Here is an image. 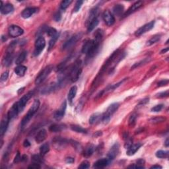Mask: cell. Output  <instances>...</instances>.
<instances>
[{
  "label": "cell",
  "mask_w": 169,
  "mask_h": 169,
  "mask_svg": "<svg viewBox=\"0 0 169 169\" xmlns=\"http://www.w3.org/2000/svg\"><path fill=\"white\" fill-rule=\"evenodd\" d=\"M102 32L98 30L96 31L94 35V40H88L83 44L82 47V52L86 55L88 58H92L96 55L98 51L101 41L102 40Z\"/></svg>",
  "instance_id": "cell-1"
},
{
  "label": "cell",
  "mask_w": 169,
  "mask_h": 169,
  "mask_svg": "<svg viewBox=\"0 0 169 169\" xmlns=\"http://www.w3.org/2000/svg\"><path fill=\"white\" fill-rule=\"evenodd\" d=\"M40 107V101L39 100H35L34 101L33 105L30 108V109L29 110L28 112L26 115L25 116V117L23 118L22 121H21V127L24 128V127L29 123V121L31 120V118L33 117V116L35 115V114L37 112L38 110H39Z\"/></svg>",
  "instance_id": "cell-2"
},
{
  "label": "cell",
  "mask_w": 169,
  "mask_h": 169,
  "mask_svg": "<svg viewBox=\"0 0 169 169\" xmlns=\"http://www.w3.org/2000/svg\"><path fill=\"white\" fill-rule=\"evenodd\" d=\"M69 79L72 82H76L79 79L81 75L82 69H81V61L77 60L74 63L73 65L71 67L69 70Z\"/></svg>",
  "instance_id": "cell-3"
},
{
  "label": "cell",
  "mask_w": 169,
  "mask_h": 169,
  "mask_svg": "<svg viewBox=\"0 0 169 169\" xmlns=\"http://www.w3.org/2000/svg\"><path fill=\"white\" fill-rule=\"evenodd\" d=\"M119 103L118 102L113 103V104L109 106V107L107 108L106 111L102 116V122L104 124L108 123L110 120L111 116L116 112V110L118 109V108H119Z\"/></svg>",
  "instance_id": "cell-4"
},
{
  "label": "cell",
  "mask_w": 169,
  "mask_h": 169,
  "mask_svg": "<svg viewBox=\"0 0 169 169\" xmlns=\"http://www.w3.org/2000/svg\"><path fill=\"white\" fill-rule=\"evenodd\" d=\"M82 35H83V34L81 33H79L76 34V35L73 36V37H71L68 41H67L64 44H63V45L62 46V50H66L72 48L73 46H75V44H77V42L81 39Z\"/></svg>",
  "instance_id": "cell-5"
},
{
  "label": "cell",
  "mask_w": 169,
  "mask_h": 169,
  "mask_svg": "<svg viewBox=\"0 0 169 169\" xmlns=\"http://www.w3.org/2000/svg\"><path fill=\"white\" fill-rule=\"evenodd\" d=\"M52 69L53 67L52 65H48V66L46 67L43 70H42L41 72L39 73L37 78H36L35 84H39L42 83V82L46 79V77L50 75V73H51V71H52Z\"/></svg>",
  "instance_id": "cell-6"
},
{
  "label": "cell",
  "mask_w": 169,
  "mask_h": 169,
  "mask_svg": "<svg viewBox=\"0 0 169 169\" xmlns=\"http://www.w3.org/2000/svg\"><path fill=\"white\" fill-rule=\"evenodd\" d=\"M46 46V41L42 37H40L36 40L35 44V52H34V55L36 56H39L41 54L42 50L44 49Z\"/></svg>",
  "instance_id": "cell-7"
},
{
  "label": "cell",
  "mask_w": 169,
  "mask_h": 169,
  "mask_svg": "<svg viewBox=\"0 0 169 169\" xmlns=\"http://www.w3.org/2000/svg\"><path fill=\"white\" fill-rule=\"evenodd\" d=\"M33 94H34L33 90L29 92L28 93H27L26 94L24 95V96L20 99L19 102H17V103L18 108H19V112H22L23 110H24L27 103L28 102L29 99L32 98V96H33Z\"/></svg>",
  "instance_id": "cell-8"
},
{
  "label": "cell",
  "mask_w": 169,
  "mask_h": 169,
  "mask_svg": "<svg viewBox=\"0 0 169 169\" xmlns=\"http://www.w3.org/2000/svg\"><path fill=\"white\" fill-rule=\"evenodd\" d=\"M154 25H155V21H152L149 23H147V24L144 25L143 26L141 27L140 28L137 29L136 31V33H135V36L136 37H139V36L143 35V34L151 31L152 29H153Z\"/></svg>",
  "instance_id": "cell-9"
},
{
  "label": "cell",
  "mask_w": 169,
  "mask_h": 169,
  "mask_svg": "<svg viewBox=\"0 0 169 169\" xmlns=\"http://www.w3.org/2000/svg\"><path fill=\"white\" fill-rule=\"evenodd\" d=\"M8 33L10 37L13 38L18 37L19 36H21L24 33L23 29H21V27L17 25H11L9 27L8 29Z\"/></svg>",
  "instance_id": "cell-10"
},
{
  "label": "cell",
  "mask_w": 169,
  "mask_h": 169,
  "mask_svg": "<svg viewBox=\"0 0 169 169\" xmlns=\"http://www.w3.org/2000/svg\"><path fill=\"white\" fill-rule=\"evenodd\" d=\"M102 19L107 26L110 27L114 24L115 18L108 10L104 11L102 14Z\"/></svg>",
  "instance_id": "cell-11"
},
{
  "label": "cell",
  "mask_w": 169,
  "mask_h": 169,
  "mask_svg": "<svg viewBox=\"0 0 169 169\" xmlns=\"http://www.w3.org/2000/svg\"><path fill=\"white\" fill-rule=\"evenodd\" d=\"M67 108V102L66 101H64L62 103V106L60 108V109H58V110H56L54 114V119L57 120V121H60L63 118V116L65 115V110H66Z\"/></svg>",
  "instance_id": "cell-12"
},
{
  "label": "cell",
  "mask_w": 169,
  "mask_h": 169,
  "mask_svg": "<svg viewBox=\"0 0 169 169\" xmlns=\"http://www.w3.org/2000/svg\"><path fill=\"white\" fill-rule=\"evenodd\" d=\"M119 144L116 143L109 150L108 153V159L110 160V162L114 159L116 156L118 155V153H119Z\"/></svg>",
  "instance_id": "cell-13"
},
{
  "label": "cell",
  "mask_w": 169,
  "mask_h": 169,
  "mask_svg": "<svg viewBox=\"0 0 169 169\" xmlns=\"http://www.w3.org/2000/svg\"><path fill=\"white\" fill-rule=\"evenodd\" d=\"M143 5V2L141 1H137L136 3H134L133 5L131 6V7L129 8V9L126 11L124 13L123 16L124 17H128L131 15L133 13L136 12V11L138 10L139 8L141 7V6Z\"/></svg>",
  "instance_id": "cell-14"
},
{
  "label": "cell",
  "mask_w": 169,
  "mask_h": 169,
  "mask_svg": "<svg viewBox=\"0 0 169 169\" xmlns=\"http://www.w3.org/2000/svg\"><path fill=\"white\" fill-rule=\"evenodd\" d=\"M38 10H39V9L37 7H27L23 11L21 16L24 19H28L31 17L35 13H37Z\"/></svg>",
  "instance_id": "cell-15"
},
{
  "label": "cell",
  "mask_w": 169,
  "mask_h": 169,
  "mask_svg": "<svg viewBox=\"0 0 169 169\" xmlns=\"http://www.w3.org/2000/svg\"><path fill=\"white\" fill-rule=\"evenodd\" d=\"M9 121L10 120L7 116L3 118V119L1 120V124H0V134H1V136H3L5 134L6 131L7 130L8 126H9Z\"/></svg>",
  "instance_id": "cell-16"
},
{
  "label": "cell",
  "mask_w": 169,
  "mask_h": 169,
  "mask_svg": "<svg viewBox=\"0 0 169 169\" xmlns=\"http://www.w3.org/2000/svg\"><path fill=\"white\" fill-rule=\"evenodd\" d=\"M47 136V132L44 129H42L37 133L35 136V141L37 143H41L44 141Z\"/></svg>",
  "instance_id": "cell-17"
},
{
  "label": "cell",
  "mask_w": 169,
  "mask_h": 169,
  "mask_svg": "<svg viewBox=\"0 0 169 169\" xmlns=\"http://www.w3.org/2000/svg\"><path fill=\"white\" fill-rule=\"evenodd\" d=\"M19 113V111L17 103L16 102L15 104H14L13 105V106L11 108L9 112H8L7 116H8V118H9V119L11 120L15 118H16Z\"/></svg>",
  "instance_id": "cell-18"
},
{
  "label": "cell",
  "mask_w": 169,
  "mask_h": 169,
  "mask_svg": "<svg viewBox=\"0 0 169 169\" xmlns=\"http://www.w3.org/2000/svg\"><path fill=\"white\" fill-rule=\"evenodd\" d=\"M141 146L142 144L141 143H136V144H132L128 147V150H127L126 154L128 156H132L135 155V153L138 151Z\"/></svg>",
  "instance_id": "cell-19"
},
{
  "label": "cell",
  "mask_w": 169,
  "mask_h": 169,
  "mask_svg": "<svg viewBox=\"0 0 169 169\" xmlns=\"http://www.w3.org/2000/svg\"><path fill=\"white\" fill-rule=\"evenodd\" d=\"M66 126L63 124H54L49 127V130L51 132H60L66 129Z\"/></svg>",
  "instance_id": "cell-20"
},
{
  "label": "cell",
  "mask_w": 169,
  "mask_h": 169,
  "mask_svg": "<svg viewBox=\"0 0 169 169\" xmlns=\"http://www.w3.org/2000/svg\"><path fill=\"white\" fill-rule=\"evenodd\" d=\"M110 160L108 158H101L94 162L93 167L96 168H104L109 164Z\"/></svg>",
  "instance_id": "cell-21"
},
{
  "label": "cell",
  "mask_w": 169,
  "mask_h": 169,
  "mask_svg": "<svg viewBox=\"0 0 169 169\" xmlns=\"http://www.w3.org/2000/svg\"><path fill=\"white\" fill-rule=\"evenodd\" d=\"M14 10V7L13 6L12 4L11 3H7L5 5H2L0 7V11H1V14L3 15H7L11 13Z\"/></svg>",
  "instance_id": "cell-22"
},
{
  "label": "cell",
  "mask_w": 169,
  "mask_h": 169,
  "mask_svg": "<svg viewBox=\"0 0 169 169\" xmlns=\"http://www.w3.org/2000/svg\"><path fill=\"white\" fill-rule=\"evenodd\" d=\"M13 60V52H7V54L3 60V65L5 67H9Z\"/></svg>",
  "instance_id": "cell-23"
},
{
  "label": "cell",
  "mask_w": 169,
  "mask_h": 169,
  "mask_svg": "<svg viewBox=\"0 0 169 169\" xmlns=\"http://www.w3.org/2000/svg\"><path fill=\"white\" fill-rule=\"evenodd\" d=\"M77 92V87L76 86H73L72 87L70 88L69 91L68 92V95H67V99H68L69 102L71 104L73 98H75Z\"/></svg>",
  "instance_id": "cell-24"
},
{
  "label": "cell",
  "mask_w": 169,
  "mask_h": 169,
  "mask_svg": "<svg viewBox=\"0 0 169 169\" xmlns=\"http://www.w3.org/2000/svg\"><path fill=\"white\" fill-rule=\"evenodd\" d=\"M102 114H100L99 113H95V114H92L90 116L89 120H88L89 124H96L97 122L100 121V120L102 121Z\"/></svg>",
  "instance_id": "cell-25"
},
{
  "label": "cell",
  "mask_w": 169,
  "mask_h": 169,
  "mask_svg": "<svg viewBox=\"0 0 169 169\" xmlns=\"http://www.w3.org/2000/svg\"><path fill=\"white\" fill-rule=\"evenodd\" d=\"M27 70V67L22 65H18L17 67L15 68V72L17 75L18 76H20V77H22V76L24 75Z\"/></svg>",
  "instance_id": "cell-26"
},
{
  "label": "cell",
  "mask_w": 169,
  "mask_h": 169,
  "mask_svg": "<svg viewBox=\"0 0 169 169\" xmlns=\"http://www.w3.org/2000/svg\"><path fill=\"white\" fill-rule=\"evenodd\" d=\"M124 11V7L123 5L121 4H117L113 7V12L116 15L121 16L123 14Z\"/></svg>",
  "instance_id": "cell-27"
},
{
  "label": "cell",
  "mask_w": 169,
  "mask_h": 169,
  "mask_svg": "<svg viewBox=\"0 0 169 169\" xmlns=\"http://www.w3.org/2000/svg\"><path fill=\"white\" fill-rule=\"evenodd\" d=\"M53 142L54 143V144L56 145L57 147H62L66 144L67 141L65 139L62 138L60 137H57L53 140Z\"/></svg>",
  "instance_id": "cell-28"
},
{
  "label": "cell",
  "mask_w": 169,
  "mask_h": 169,
  "mask_svg": "<svg viewBox=\"0 0 169 169\" xmlns=\"http://www.w3.org/2000/svg\"><path fill=\"white\" fill-rule=\"evenodd\" d=\"M99 23V20L98 17L94 19L93 20H92L90 22L88 23V27H87V31L89 33V32H91L93 31L95 29V27H97V25H98Z\"/></svg>",
  "instance_id": "cell-29"
},
{
  "label": "cell",
  "mask_w": 169,
  "mask_h": 169,
  "mask_svg": "<svg viewBox=\"0 0 169 169\" xmlns=\"http://www.w3.org/2000/svg\"><path fill=\"white\" fill-rule=\"evenodd\" d=\"M27 52L23 51L21 52L16 59V61H15L16 64L19 65L21 64V63L25 60V59L27 58Z\"/></svg>",
  "instance_id": "cell-30"
},
{
  "label": "cell",
  "mask_w": 169,
  "mask_h": 169,
  "mask_svg": "<svg viewBox=\"0 0 169 169\" xmlns=\"http://www.w3.org/2000/svg\"><path fill=\"white\" fill-rule=\"evenodd\" d=\"M94 153V147L92 145H88L84 149L83 151V156L84 157H90Z\"/></svg>",
  "instance_id": "cell-31"
},
{
  "label": "cell",
  "mask_w": 169,
  "mask_h": 169,
  "mask_svg": "<svg viewBox=\"0 0 169 169\" xmlns=\"http://www.w3.org/2000/svg\"><path fill=\"white\" fill-rule=\"evenodd\" d=\"M70 128L74 132L77 133H80V134H86L87 131L85 129L82 128L81 126L79 125H75V124H72L70 126Z\"/></svg>",
  "instance_id": "cell-32"
},
{
  "label": "cell",
  "mask_w": 169,
  "mask_h": 169,
  "mask_svg": "<svg viewBox=\"0 0 169 169\" xmlns=\"http://www.w3.org/2000/svg\"><path fill=\"white\" fill-rule=\"evenodd\" d=\"M50 151V145L48 143H45L42 144L40 147V153L41 156H44L46 153H48Z\"/></svg>",
  "instance_id": "cell-33"
},
{
  "label": "cell",
  "mask_w": 169,
  "mask_h": 169,
  "mask_svg": "<svg viewBox=\"0 0 169 169\" xmlns=\"http://www.w3.org/2000/svg\"><path fill=\"white\" fill-rule=\"evenodd\" d=\"M166 118L165 117H163V116H155V117L152 118L150 119L149 122L152 124H160L162 123V122H164L166 121Z\"/></svg>",
  "instance_id": "cell-34"
},
{
  "label": "cell",
  "mask_w": 169,
  "mask_h": 169,
  "mask_svg": "<svg viewBox=\"0 0 169 169\" xmlns=\"http://www.w3.org/2000/svg\"><path fill=\"white\" fill-rule=\"evenodd\" d=\"M46 33H47V35L51 38L54 37L57 35H60V34L58 33V31H57L56 29H54V28H52V27H46Z\"/></svg>",
  "instance_id": "cell-35"
},
{
  "label": "cell",
  "mask_w": 169,
  "mask_h": 169,
  "mask_svg": "<svg viewBox=\"0 0 169 169\" xmlns=\"http://www.w3.org/2000/svg\"><path fill=\"white\" fill-rule=\"evenodd\" d=\"M160 37H161V36L160 35H154L153 37H151V39H150L149 41H147V46H151L154 44L157 43L158 41H159V40L160 39Z\"/></svg>",
  "instance_id": "cell-36"
},
{
  "label": "cell",
  "mask_w": 169,
  "mask_h": 169,
  "mask_svg": "<svg viewBox=\"0 0 169 169\" xmlns=\"http://www.w3.org/2000/svg\"><path fill=\"white\" fill-rule=\"evenodd\" d=\"M156 157L159 158H167L168 156V151H162V150H160V151H158L155 154Z\"/></svg>",
  "instance_id": "cell-37"
},
{
  "label": "cell",
  "mask_w": 169,
  "mask_h": 169,
  "mask_svg": "<svg viewBox=\"0 0 169 169\" xmlns=\"http://www.w3.org/2000/svg\"><path fill=\"white\" fill-rule=\"evenodd\" d=\"M59 37H60V35H57L54 37L51 38V39H50V41H49V44H48V50H49V51L54 48L55 44H56L57 40L58 39Z\"/></svg>",
  "instance_id": "cell-38"
},
{
  "label": "cell",
  "mask_w": 169,
  "mask_h": 169,
  "mask_svg": "<svg viewBox=\"0 0 169 169\" xmlns=\"http://www.w3.org/2000/svg\"><path fill=\"white\" fill-rule=\"evenodd\" d=\"M71 3H72L71 0H64V1H62L60 4V9L62 10H65L71 5Z\"/></svg>",
  "instance_id": "cell-39"
},
{
  "label": "cell",
  "mask_w": 169,
  "mask_h": 169,
  "mask_svg": "<svg viewBox=\"0 0 169 169\" xmlns=\"http://www.w3.org/2000/svg\"><path fill=\"white\" fill-rule=\"evenodd\" d=\"M149 59L146 58V59H144V60H141V62L135 63V64L134 65H133V66L132 67H131V69H134L137 68V67H139V66H141V65H144L145 63H146L147 62H149Z\"/></svg>",
  "instance_id": "cell-40"
},
{
  "label": "cell",
  "mask_w": 169,
  "mask_h": 169,
  "mask_svg": "<svg viewBox=\"0 0 169 169\" xmlns=\"http://www.w3.org/2000/svg\"><path fill=\"white\" fill-rule=\"evenodd\" d=\"M136 116L135 114H133L130 116V119H129V126L131 128H134L136 125Z\"/></svg>",
  "instance_id": "cell-41"
},
{
  "label": "cell",
  "mask_w": 169,
  "mask_h": 169,
  "mask_svg": "<svg viewBox=\"0 0 169 169\" xmlns=\"http://www.w3.org/2000/svg\"><path fill=\"white\" fill-rule=\"evenodd\" d=\"M32 160H33V161L34 162H35V163L40 164V163H41V162H42V157L39 155H33V157H32Z\"/></svg>",
  "instance_id": "cell-42"
},
{
  "label": "cell",
  "mask_w": 169,
  "mask_h": 169,
  "mask_svg": "<svg viewBox=\"0 0 169 169\" xmlns=\"http://www.w3.org/2000/svg\"><path fill=\"white\" fill-rule=\"evenodd\" d=\"M83 1H77V2H76L75 5V7H74L73 8V11L77 13L80 10V9H81V6L82 5H83Z\"/></svg>",
  "instance_id": "cell-43"
},
{
  "label": "cell",
  "mask_w": 169,
  "mask_h": 169,
  "mask_svg": "<svg viewBox=\"0 0 169 169\" xmlns=\"http://www.w3.org/2000/svg\"><path fill=\"white\" fill-rule=\"evenodd\" d=\"M90 166V164L87 160H84V161L82 162L81 164H80L79 166V168H83V169H86L88 168Z\"/></svg>",
  "instance_id": "cell-44"
},
{
  "label": "cell",
  "mask_w": 169,
  "mask_h": 169,
  "mask_svg": "<svg viewBox=\"0 0 169 169\" xmlns=\"http://www.w3.org/2000/svg\"><path fill=\"white\" fill-rule=\"evenodd\" d=\"M163 108V104H158L155 106L151 108L152 112H160Z\"/></svg>",
  "instance_id": "cell-45"
},
{
  "label": "cell",
  "mask_w": 169,
  "mask_h": 169,
  "mask_svg": "<svg viewBox=\"0 0 169 169\" xmlns=\"http://www.w3.org/2000/svg\"><path fill=\"white\" fill-rule=\"evenodd\" d=\"M8 77H9V71H5V72L3 73L1 75V81L3 82L5 81L7 79Z\"/></svg>",
  "instance_id": "cell-46"
},
{
  "label": "cell",
  "mask_w": 169,
  "mask_h": 169,
  "mask_svg": "<svg viewBox=\"0 0 169 169\" xmlns=\"http://www.w3.org/2000/svg\"><path fill=\"white\" fill-rule=\"evenodd\" d=\"M54 19L56 22H59V21L62 19V13H61V12L60 11L57 12L54 15Z\"/></svg>",
  "instance_id": "cell-47"
},
{
  "label": "cell",
  "mask_w": 169,
  "mask_h": 169,
  "mask_svg": "<svg viewBox=\"0 0 169 169\" xmlns=\"http://www.w3.org/2000/svg\"><path fill=\"white\" fill-rule=\"evenodd\" d=\"M168 79H163V80H161V81H159L157 84V86H165L166 84H168Z\"/></svg>",
  "instance_id": "cell-48"
},
{
  "label": "cell",
  "mask_w": 169,
  "mask_h": 169,
  "mask_svg": "<svg viewBox=\"0 0 169 169\" xmlns=\"http://www.w3.org/2000/svg\"><path fill=\"white\" fill-rule=\"evenodd\" d=\"M71 143L72 144L73 146L75 147L76 149L79 150V149H81V145L79 144V142H77V141H71Z\"/></svg>",
  "instance_id": "cell-49"
},
{
  "label": "cell",
  "mask_w": 169,
  "mask_h": 169,
  "mask_svg": "<svg viewBox=\"0 0 169 169\" xmlns=\"http://www.w3.org/2000/svg\"><path fill=\"white\" fill-rule=\"evenodd\" d=\"M168 96V90H166L165 92H160L157 94V97L158 98H164V97H167Z\"/></svg>",
  "instance_id": "cell-50"
},
{
  "label": "cell",
  "mask_w": 169,
  "mask_h": 169,
  "mask_svg": "<svg viewBox=\"0 0 169 169\" xmlns=\"http://www.w3.org/2000/svg\"><path fill=\"white\" fill-rule=\"evenodd\" d=\"M29 168H32V169H38V168H41V166H40V164L39 163H35L34 162L33 164H32L31 165L29 166Z\"/></svg>",
  "instance_id": "cell-51"
},
{
  "label": "cell",
  "mask_w": 169,
  "mask_h": 169,
  "mask_svg": "<svg viewBox=\"0 0 169 169\" xmlns=\"http://www.w3.org/2000/svg\"><path fill=\"white\" fill-rule=\"evenodd\" d=\"M21 161V157L20 155V153H17V155L15 156V159H14V162L15 163H17V162Z\"/></svg>",
  "instance_id": "cell-52"
},
{
  "label": "cell",
  "mask_w": 169,
  "mask_h": 169,
  "mask_svg": "<svg viewBox=\"0 0 169 169\" xmlns=\"http://www.w3.org/2000/svg\"><path fill=\"white\" fill-rule=\"evenodd\" d=\"M74 161H75V159H74V158L72 157H67L66 159H65V162H66L67 163H69V164L73 163Z\"/></svg>",
  "instance_id": "cell-53"
},
{
  "label": "cell",
  "mask_w": 169,
  "mask_h": 169,
  "mask_svg": "<svg viewBox=\"0 0 169 169\" xmlns=\"http://www.w3.org/2000/svg\"><path fill=\"white\" fill-rule=\"evenodd\" d=\"M149 98H145L141 101L140 102H139V105H144L145 104H147V102H149Z\"/></svg>",
  "instance_id": "cell-54"
},
{
  "label": "cell",
  "mask_w": 169,
  "mask_h": 169,
  "mask_svg": "<svg viewBox=\"0 0 169 169\" xmlns=\"http://www.w3.org/2000/svg\"><path fill=\"white\" fill-rule=\"evenodd\" d=\"M23 145H24V147H29L31 146V143L27 139V140H25L24 141V143H23Z\"/></svg>",
  "instance_id": "cell-55"
},
{
  "label": "cell",
  "mask_w": 169,
  "mask_h": 169,
  "mask_svg": "<svg viewBox=\"0 0 169 169\" xmlns=\"http://www.w3.org/2000/svg\"><path fill=\"white\" fill-rule=\"evenodd\" d=\"M27 158H28V157H27V155H23L22 157H21V161H27Z\"/></svg>",
  "instance_id": "cell-56"
},
{
  "label": "cell",
  "mask_w": 169,
  "mask_h": 169,
  "mask_svg": "<svg viewBox=\"0 0 169 169\" xmlns=\"http://www.w3.org/2000/svg\"><path fill=\"white\" fill-rule=\"evenodd\" d=\"M168 51V48H166L165 49H163L161 50V52H160V54H164V53L167 52Z\"/></svg>",
  "instance_id": "cell-57"
},
{
  "label": "cell",
  "mask_w": 169,
  "mask_h": 169,
  "mask_svg": "<svg viewBox=\"0 0 169 169\" xmlns=\"http://www.w3.org/2000/svg\"><path fill=\"white\" fill-rule=\"evenodd\" d=\"M150 168H162V166H160L159 165H153Z\"/></svg>",
  "instance_id": "cell-58"
},
{
  "label": "cell",
  "mask_w": 169,
  "mask_h": 169,
  "mask_svg": "<svg viewBox=\"0 0 169 169\" xmlns=\"http://www.w3.org/2000/svg\"><path fill=\"white\" fill-rule=\"evenodd\" d=\"M169 139H166V141H165V143H164V145H165L166 147H168L169 145Z\"/></svg>",
  "instance_id": "cell-59"
}]
</instances>
